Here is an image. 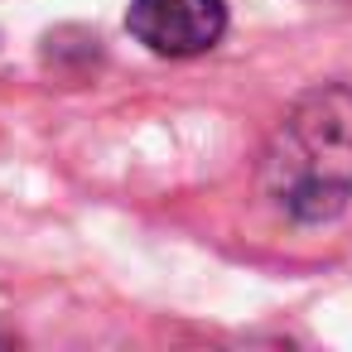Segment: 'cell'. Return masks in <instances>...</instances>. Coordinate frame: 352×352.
<instances>
[{
	"label": "cell",
	"mask_w": 352,
	"mask_h": 352,
	"mask_svg": "<svg viewBox=\"0 0 352 352\" xmlns=\"http://www.w3.org/2000/svg\"><path fill=\"white\" fill-rule=\"evenodd\" d=\"M126 30L160 58H193L222 39L227 6L222 0H131Z\"/></svg>",
	"instance_id": "cell-2"
},
{
	"label": "cell",
	"mask_w": 352,
	"mask_h": 352,
	"mask_svg": "<svg viewBox=\"0 0 352 352\" xmlns=\"http://www.w3.org/2000/svg\"><path fill=\"white\" fill-rule=\"evenodd\" d=\"M265 193L294 222H333L352 198V87L328 82L304 92L261 164Z\"/></svg>",
	"instance_id": "cell-1"
}]
</instances>
